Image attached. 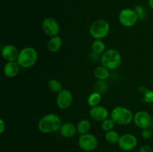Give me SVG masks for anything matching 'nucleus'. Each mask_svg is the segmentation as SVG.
I'll use <instances>...</instances> for the list:
<instances>
[{"mask_svg": "<svg viewBox=\"0 0 153 152\" xmlns=\"http://www.w3.org/2000/svg\"><path fill=\"white\" fill-rule=\"evenodd\" d=\"M73 94L68 89H63L58 93L56 98V104L58 108L61 110H67L73 104Z\"/></svg>", "mask_w": 153, "mask_h": 152, "instance_id": "9b49d317", "label": "nucleus"}, {"mask_svg": "<svg viewBox=\"0 0 153 152\" xmlns=\"http://www.w3.org/2000/svg\"><path fill=\"white\" fill-rule=\"evenodd\" d=\"M90 34L95 40H102L110 32V25L105 19H97L92 22L89 28Z\"/></svg>", "mask_w": 153, "mask_h": 152, "instance_id": "39448f33", "label": "nucleus"}, {"mask_svg": "<svg viewBox=\"0 0 153 152\" xmlns=\"http://www.w3.org/2000/svg\"><path fill=\"white\" fill-rule=\"evenodd\" d=\"M61 46H62V39L58 35L51 37L47 43V49L52 53L58 52L61 49Z\"/></svg>", "mask_w": 153, "mask_h": 152, "instance_id": "dca6fc26", "label": "nucleus"}, {"mask_svg": "<svg viewBox=\"0 0 153 152\" xmlns=\"http://www.w3.org/2000/svg\"><path fill=\"white\" fill-rule=\"evenodd\" d=\"M91 122L88 119H82L78 122L76 125V128H77V133L80 135L88 134L91 130Z\"/></svg>", "mask_w": 153, "mask_h": 152, "instance_id": "a211bd4d", "label": "nucleus"}, {"mask_svg": "<svg viewBox=\"0 0 153 152\" xmlns=\"http://www.w3.org/2000/svg\"><path fill=\"white\" fill-rule=\"evenodd\" d=\"M60 133L65 138H72L77 133L76 125L72 122H65L63 123L60 129Z\"/></svg>", "mask_w": 153, "mask_h": 152, "instance_id": "2eb2a0df", "label": "nucleus"}, {"mask_svg": "<svg viewBox=\"0 0 153 152\" xmlns=\"http://www.w3.org/2000/svg\"><path fill=\"white\" fill-rule=\"evenodd\" d=\"M133 122L140 129H148L152 127V116L147 111L140 110L134 115Z\"/></svg>", "mask_w": 153, "mask_h": 152, "instance_id": "6e6552de", "label": "nucleus"}, {"mask_svg": "<svg viewBox=\"0 0 153 152\" xmlns=\"http://www.w3.org/2000/svg\"><path fill=\"white\" fill-rule=\"evenodd\" d=\"M98 139L92 134H85L80 135L79 138V145L85 151H93L98 146Z\"/></svg>", "mask_w": 153, "mask_h": 152, "instance_id": "0eeeda50", "label": "nucleus"}, {"mask_svg": "<svg viewBox=\"0 0 153 152\" xmlns=\"http://www.w3.org/2000/svg\"><path fill=\"white\" fill-rule=\"evenodd\" d=\"M111 118L120 125H128L134 121L132 112L123 106L115 107L111 113Z\"/></svg>", "mask_w": 153, "mask_h": 152, "instance_id": "7ed1b4c3", "label": "nucleus"}, {"mask_svg": "<svg viewBox=\"0 0 153 152\" xmlns=\"http://www.w3.org/2000/svg\"><path fill=\"white\" fill-rule=\"evenodd\" d=\"M152 126H153V116H152Z\"/></svg>", "mask_w": 153, "mask_h": 152, "instance_id": "7c9ffc66", "label": "nucleus"}, {"mask_svg": "<svg viewBox=\"0 0 153 152\" xmlns=\"http://www.w3.org/2000/svg\"><path fill=\"white\" fill-rule=\"evenodd\" d=\"M115 124L116 123L114 122V120L111 118H108L102 122V128L103 131L107 132V131H111V130L114 129Z\"/></svg>", "mask_w": 153, "mask_h": 152, "instance_id": "b1692460", "label": "nucleus"}, {"mask_svg": "<svg viewBox=\"0 0 153 152\" xmlns=\"http://www.w3.org/2000/svg\"><path fill=\"white\" fill-rule=\"evenodd\" d=\"M89 115L94 120L97 122H103L108 118L109 113L106 107L101 105H97L90 109Z\"/></svg>", "mask_w": 153, "mask_h": 152, "instance_id": "ddd939ff", "label": "nucleus"}, {"mask_svg": "<svg viewBox=\"0 0 153 152\" xmlns=\"http://www.w3.org/2000/svg\"><path fill=\"white\" fill-rule=\"evenodd\" d=\"M93 52L96 55H101L105 52V44L102 40H95L91 46Z\"/></svg>", "mask_w": 153, "mask_h": 152, "instance_id": "6ab92c4d", "label": "nucleus"}, {"mask_svg": "<svg viewBox=\"0 0 153 152\" xmlns=\"http://www.w3.org/2000/svg\"><path fill=\"white\" fill-rule=\"evenodd\" d=\"M121 62H122V57L120 53L116 49H108L102 55V66L106 67L109 70L117 69L121 65Z\"/></svg>", "mask_w": 153, "mask_h": 152, "instance_id": "20e7f679", "label": "nucleus"}, {"mask_svg": "<svg viewBox=\"0 0 153 152\" xmlns=\"http://www.w3.org/2000/svg\"><path fill=\"white\" fill-rule=\"evenodd\" d=\"M20 67L17 61L7 62L3 67V73L7 77L13 78L18 75L20 71Z\"/></svg>", "mask_w": 153, "mask_h": 152, "instance_id": "4468645a", "label": "nucleus"}, {"mask_svg": "<svg viewBox=\"0 0 153 152\" xmlns=\"http://www.w3.org/2000/svg\"><path fill=\"white\" fill-rule=\"evenodd\" d=\"M119 22L123 26L130 28L136 25L138 20V16L134 9L124 8L120 12L118 16Z\"/></svg>", "mask_w": 153, "mask_h": 152, "instance_id": "423d86ee", "label": "nucleus"}, {"mask_svg": "<svg viewBox=\"0 0 153 152\" xmlns=\"http://www.w3.org/2000/svg\"><path fill=\"white\" fill-rule=\"evenodd\" d=\"M94 75L97 80H105L106 79L109 78L110 77V70L103 66H100L94 69Z\"/></svg>", "mask_w": 153, "mask_h": 152, "instance_id": "f3484780", "label": "nucleus"}, {"mask_svg": "<svg viewBox=\"0 0 153 152\" xmlns=\"http://www.w3.org/2000/svg\"><path fill=\"white\" fill-rule=\"evenodd\" d=\"M5 128H6L5 122H4V119H0V134H2L4 132V131H5Z\"/></svg>", "mask_w": 153, "mask_h": 152, "instance_id": "c85d7f7f", "label": "nucleus"}, {"mask_svg": "<svg viewBox=\"0 0 153 152\" xmlns=\"http://www.w3.org/2000/svg\"><path fill=\"white\" fill-rule=\"evenodd\" d=\"M120 137V136L119 135V134L117 131H114V130L107 131L105 133V140L110 144H117V143H118Z\"/></svg>", "mask_w": 153, "mask_h": 152, "instance_id": "412c9836", "label": "nucleus"}, {"mask_svg": "<svg viewBox=\"0 0 153 152\" xmlns=\"http://www.w3.org/2000/svg\"><path fill=\"white\" fill-rule=\"evenodd\" d=\"M118 145L120 148L124 151H130L134 150L137 145V139L131 134H126L120 136Z\"/></svg>", "mask_w": 153, "mask_h": 152, "instance_id": "9d476101", "label": "nucleus"}, {"mask_svg": "<svg viewBox=\"0 0 153 152\" xmlns=\"http://www.w3.org/2000/svg\"><path fill=\"white\" fill-rule=\"evenodd\" d=\"M102 99V95L99 92L94 91V92L91 94V95L88 96V104L91 107H96V106L99 105Z\"/></svg>", "mask_w": 153, "mask_h": 152, "instance_id": "aec40b11", "label": "nucleus"}, {"mask_svg": "<svg viewBox=\"0 0 153 152\" xmlns=\"http://www.w3.org/2000/svg\"><path fill=\"white\" fill-rule=\"evenodd\" d=\"M38 58L37 52L34 48L27 46L19 51L17 63L22 68H30L36 64Z\"/></svg>", "mask_w": 153, "mask_h": 152, "instance_id": "f03ea898", "label": "nucleus"}, {"mask_svg": "<svg viewBox=\"0 0 153 152\" xmlns=\"http://www.w3.org/2000/svg\"><path fill=\"white\" fill-rule=\"evenodd\" d=\"M62 124V121L58 115L48 113L40 118L37 123V128L43 134H52L60 131Z\"/></svg>", "mask_w": 153, "mask_h": 152, "instance_id": "f257e3e1", "label": "nucleus"}, {"mask_svg": "<svg viewBox=\"0 0 153 152\" xmlns=\"http://www.w3.org/2000/svg\"><path fill=\"white\" fill-rule=\"evenodd\" d=\"M108 88V85L106 83L105 80H97L95 84V91L102 95L104 93Z\"/></svg>", "mask_w": 153, "mask_h": 152, "instance_id": "5701e85b", "label": "nucleus"}, {"mask_svg": "<svg viewBox=\"0 0 153 152\" xmlns=\"http://www.w3.org/2000/svg\"><path fill=\"white\" fill-rule=\"evenodd\" d=\"M152 131H153V126H152Z\"/></svg>", "mask_w": 153, "mask_h": 152, "instance_id": "2f4dec72", "label": "nucleus"}, {"mask_svg": "<svg viewBox=\"0 0 153 152\" xmlns=\"http://www.w3.org/2000/svg\"><path fill=\"white\" fill-rule=\"evenodd\" d=\"M48 86H49V89L51 91L55 92V93H59L61 91L64 89H63L62 83H61V81L57 80V79H51L48 82Z\"/></svg>", "mask_w": 153, "mask_h": 152, "instance_id": "4be33fe9", "label": "nucleus"}, {"mask_svg": "<svg viewBox=\"0 0 153 152\" xmlns=\"http://www.w3.org/2000/svg\"><path fill=\"white\" fill-rule=\"evenodd\" d=\"M143 101L145 103H153V91L149 89H143Z\"/></svg>", "mask_w": 153, "mask_h": 152, "instance_id": "a878e982", "label": "nucleus"}, {"mask_svg": "<svg viewBox=\"0 0 153 152\" xmlns=\"http://www.w3.org/2000/svg\"><path fill=\"white\" fill-rule=\"evenodd\" d=\"M42 28L45 34L51 37L58 35L61 30L58 22L52 17H46L43 19L42 22Z\"/></svg>", "mask_w": 153, "mask_h": 152, "instance_id": "1a4fd4ad", "label": "nucleus"}, {"mask_svg": "<svg viewBox=\"0 0 153 152\" xmlns=\"http://www.w3.org/2000/svg\"><path fill=\"white\" fill-rule=\"evenodd\" d=\"M1 56L7 62L17 61L19 51L15 46L11 44L5 45L1 48Z\"/></svg>", "mask_w": 153, "mask_h": 152, "instance_id": "f8f14e48", "label": "nucleus"}, {"mask_svg": "<svg viewBox=\"0 0 153 152\" xmlns=\"http://www.w3.org/2000/svg\"><path fill=\"white\" fill-rule=\"evenodd\" d=\"M148 4H149V7L153 10V0H148Z\"/></svg>", "mask_w": 153, "mask_h": 152, "instance_id": "c756f323", "label": "nucleus"}, {"mask_svg": "<svg viewBox=\"0 0 153 152\" xmlns=\"http://www.w3.org/2000/svg\"><path fill=\"white\" fill-rule=\"evenodd\" d=\"M141 135L142 137H143V138L146 139H150L151 137H152V131L149 129V128H148V129L142 130Z\"/></svg>", "mask_w": 153, "mask_h": 152, "instance_id": "bb28decb", "label": "nucleus"}, {"mask_svg": "<svg viewBox=\"0 0 153 152\" xmlns=\"http://www.w3.org/2000/svg\"><path fill=\"white\" fill-rule=\"evenodd\" d=\"M134 11L137 13V16H138V19H144L146 18V15H147V13H146V10L143 6L141 5H137L134 7Z\"/></svg>", "mask_w": 153, "mask_h": 152, "instance_id": "393cba45", "label": "nucleus"}, {"mask_svg": "<svg viewBox=\"0 0 153 152\" xmlns=\"http://www.w3.org/2000/svg\"><path fill=\"white\" fill-rule=\"evenodd\" d=\"M139 152H153V150L151 146L148 145H144L140 147Z\"/></svg>", "mask_w": 153, "mask_h": 152, "instance_id": "cd10ccee", "label": "nucleus"}]
</instances>
